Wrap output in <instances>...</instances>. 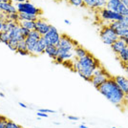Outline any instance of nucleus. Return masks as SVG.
<instances>
[{"label":"nucleus","mask_w":128,"mask_h":128,"mask_svg":"<svg viewBox=\"0 0 128 128\" xmlns=\"http://www.w3.org/2000/svg\"><path fill=\"white\" fill-rule=\"evenodd\" d=\"M98 66H100L98 60L89 53L81 58H75L74 61V69L76 70V72L84 80L90 82L94 71Z\"/></svg>","instance_id":"obj_1"},{"label":"nucleus","mask_w":128,"mask_h":128,"mask_svg":"<svg viewBox=\"0 0 128 128\" xmlns=\"http://www.w3.org/2000/svg\"><path fill=\"white\" fill-rule=\"evenodd\" d=\"M98 90L100 94L105 96L106 100H108L112 104L116 106H120L124 102L125 94L118 87L114 78H108L98 88Z\"/></svg>","instance_id":"obj_2"},{"label":"nucleus","mask_w":128,"mask_h":128,"mask_svg":"<svg viewBox=\"0 0 128 128\" xmlns=\"http://www.w3.org/2000/svg\"><path fill=\"white\" fill-rule=\"evenodd\" d=\"M9 36H10V39H9V42L7 44V46L11 49L12 51L16 52L18 43L20 41L25 40V38L22 36V34H20V25H19V23L9 32Z\"/></svg>","instance_id":"obj_3"},{"label":"nucleus","mask_w":128,"mask_h":128,"mask_svg":"<svg viewBox=\"0 0 128 128\" xmlns=\"http://www.w3.org/2000/svg\"><path fill=\"white\" fill-rule=\"evenodd\" d=\"M100 36L102 42L105 45H109V46H111L113 43L118 39V36L116 34V32L108 25L102 27V29L100 32Z\"/></svg>","instance_id":"obj_4"},{"label":"nucleus","mask_w":128,"mask_h":128,"mask_svg":"<svg viewBox=\"0 0 128 128\" xmlns=\"http://www.w3.org/2000/svg\"><path fill=\"white\" fill-rule=\"evenodd\" d=\"M105 8L122 16H128V8L122 2V0H107Z\"/></svg>","instance_id":"obj_5"},{"label":"nucleus","mask_w":128,"mask_h":128,"mask_svg":"<svg viewBox=\"0 0 128 128\" xmlns=\"http://www.w3.org/2000/svg\"><path fill=\"white\" fill-rule=\"evenodd\" d=\"M16 7L18 12H25V14H34V16H40L42 14L41 10L36 8L30 1L22 2V3H16Z\"/></svg>","instance_id":"obj_6"},{"label":"nucleus","mask_w":128,"mask_h":128,"mask_svg":"<svg viewBox=\"0 0 128 128\" xmlns=\"http://www.w3.org/2000/svg\"><path fill=\"white\" fill-rule=\"evenodd\" d=\"M98 14L100 16V18H102L103 20L108 21V23L113 21H122L123 19V16H120V14L115 12L111 11L107 8H102L100 9L98 11Z\"/></svg>","instance_id":"obj_7"},{"label":"nucleus","mask_w":128,"mask_h":128,"mask_svg":"<svg viewBox=\"0 0 128 128\" xmlns=\"http://www.w3.org/2000/svg\"><path fill=\"white\" fill-rule=\"evenodd\" d=\"M41 38V34L38 32H36V30H32L30 32L29 36L25 38V43L27 45V50L30 54V56H32V52H34V46L36 45L38 41L39 40V38Z\"/></svg>","instance_id":"obj_8"},{"label":"nucleus","mask_w":128,"mask_h":128,"mask_svg":"<svg viewBox=\"0 0 128 128\" xmlns=\"http://www.w3.org/2000/svg\"><path fill=\"white\" fill-rule=\"evenodd\" d=\"M43 38H45L47 44H51V45H58V43L59 42V39H60V34L58 32V31L56 30V28L54 26L51 25V28L48 31V32L43 36Z\"/></svg>","instance_id":"obj_9"},{"label":"nucleus","mask_w":128,"mask_h":128,"mask_svg":"<svg viewBox=\"0 0 128 128\" xmlns=\"http://www.w3.org/2000/svg\"><path fill=\"white\" fill-rule=\"evenodd\" d=\"M51 28V25L49 24L48 22L46 21L45 19L42 18H38V20L36 21V26H34V30L38 32L41 36H45L48 31Z\"/></svg>","instance_id":"obj_10"},{"label":"nucleus","mask_w":128,"mask_h":128,"mask_svg":"<svg viewBox=\"0 0 128 128\" xmlns=\"http://www.w3.org/2000/svg\"><path fill=\"white\" fill-rule=\"evenodd\" d=\"M78 45V44L71 38H69L68 36L62 34V36H60V39H59V42L58 43L56 47L58 48H66V47H74L75 48Z\"/></svg>","instance_id":"obj_11"},{"label":"nucleus","mask_w":128,"mask_h":128,"mask_svg":"<svg viewBox=\"0 0 128 128\" xmlns=\"http://www.w3.org/2000/svg\"><path fill=\"white\" fill-rule=\"evenodd\" d=\"M111 76L110 75L105 72V73H103V74H100V75H96V76H92V78H91V83L93 84V85L96 87V89L100 87V86L102 85L103 82H105L108 78H110Z\"/></svg>","instance_id":"obj_12"},{"label":"nucleus","mask_w":128,"mask_h":128,"mask_svg":"<svg viewBox=\"0 0 128 128\" xmlns=\"http://www.w3.org/2000/svg\"><path fill=\"white\" fill-rule=\"evenodd\" d=\"M107 0H83L85 7L90 9H102L105 8Z\"/></svg>","instance_id":"obj_13"},{"label":"nucleus","mask_w":128,"mask_h":128,"mask_svg":"<svg viewBox=\"0 0 128 128\" xmlns=\"http://www.w3.org/2000/svg\"><path fill=\"white\" fill-rule=\"evenodd\" d=\"M118 87L122 89L125 95H128V78L124 76H116L114 78Z\"/></svg>","instance_id":"obj_14"},{"label":"nucleus","mask_w":128,"mask_h":128,"mask_svg":"<svg viewBox=\"0 0 128 128\" xmlns=\"http://www.w3.org/2000/svg\"><path fill=\"white\" fill-rule=\"evenodd\" d=\"M48 44L46 42L45 38H43V36H41V38H39V40L38 41L36 45L34 46V52H32V56H39L45 52V48Z\"/></svg>","instance_id":"obj_15"},{"label":"nucleus","mask_w":128,"mask_h":128,"mask_svg":"<svg viewBox=\"0 0 128 128\" xmlns=\"http://www.w3.org/2000/svg\"><path fill=\"white\" fill-rule=\"evenodd\" d=\"M0 12H4L6 14H14V12H18L16 10V5H14L12 2H1L0 3Z\"/></svg>","instance_id":"obj_16"},{"label":"nucleus","mask_w":128,"mask_h":128,"mask_svg":"<svg viewBox=\"0 0 128 128\" xmlns=\"http://www.w3.org/2000/svg\"><path fill=\"white\" fill-rule=\"evenodd\" d=\"M126 46H127V44L124 42L122 39L118 38L117 41H115V42L113 43L110 47H111L113 52L116 54H118L120 53V52H122V51L123 49L125 48Z\"/></svg>","instance_id":"obj_17"},{"label":"nucleus","mask_w":128,"mask_h":128,"mask_svg":"<svg viewBox=\"0 0 128 128\" xmlns=\"http://www.w3.org/2000/svg\"><path fill=\"white\" fill-rule=\"evenodd\" d=\"M44 53L46 54L47 56H49L52 59H56L58 56V49L56 45H51L49 44L46 46L45 48V52Z\"/></svg>","instance_id":"obj_18"},{"label":"nucleus","mask_w":128,"mask_h":128,"mask_svg":"<svg viewBox=\"0 0 128 128\" xmlns=\"http://www.w3.org/2000/svg\"><path fill=\"white\" fill-rule=\"evenodd\" d=\"M17 24H18V23L14 22V21H11V20L7 19V20H5V21L3 22V25H2V32H9L12 29H14V28Z\"/></svg>","instance_id":"obj_19"},{"label":"nucleus","mask_w":128,"mask_h":128,"mask_svg":"<svg viewBox=\"0 0 128 128\" xmlns=\"http://www.w3.org/2000/svg\"><path fill=\"white\" fill-rule=\"evenodd\" d=\"M19 14V21H23V20H27V21H36L38 19V16H34V14H25V12H18Z\"/></svg>","instance_id":"obj_20"},{"label":"nucleus","mask_w":128,"mask_h":128,"mask_svg":"<svg viewBox=\"0 0 128 128\" xmlns=\"http://www.w3.org/2000/svg\"><path fill=\"white\" fill-rule=\"evenodd\" d=\"M74 54H75V58H81L85 56L86 54H88V52H87L83 47L78 45V46H76L75 49H74Z\"/></svg>","instance_id":"obj_21"},{"label":"nucleus","mask_w":128,"mask_h":128,"mask_svg":"<svg viewBox=\"0 0 128 128\" xmlns=\"http://www.w3.org/2000/svg\"><path fill=\"white\" fill-rule=\"evenodd\" d=\"M118 58L122 64L128 62V46H126L120 54H118Z\"/></svg>","instance_id":"obj_22"},{"label":"nucleus","mask_w":128,"mask_h":128,"mask_svg":"<svg viewBox=\"0 0 128 128\" xmlns=\"http://www.w3.org/2000/svg\"><path fill=\"white\" fill-rule=\"evenodd\" d=\"M19 25L21 27H24L30 31L34 30V26H36V22L34 21H27V20H23V21H19Z\"/></svg>","instance_id":"obj_23"},{"label":"nucleus","mask_w":128,"mask_h":128,"mask_svg":"<svg viewBox=\"0 0 128 128\" xmlns=\"http://www.w3.org/2000/svg\"><path fill=\"white\" fill-rule=\"evenodd\" d=\"M9 39H10L9 32H0V42L4 43V44L7 45L8 42H9Z\"/></svg>","instance_id":"obj_24"},{"label":"nucleus","mask_w":128,"mask_h":128,"mask_svg":"<svg viewBox=\"0 0 128 128\" xmlns=\"http://www.w3.org/2000/svg\"><path fill=\"white\" fill-rule=\"evenodd\" d=\"M7 19L18 23V22H19V14H18V12H14V14H7Z\"/></svg>","instance_id":"obj_25"},{"label":"nucleus","mask_w":128,"mask_h":128,"mask_svg":"<svg viewBox=\"0 0 128 128\" xmlns=\"http://www.w3.org/2000/svg\"><path fill=\"white\" fill-rule=\"evenodd\" d=\"M68 3H70L72 6H75V7H83L84 3H83V0H66Z\"/></svg>","instance_id":"obj_26"},{"label":"nucleus","mask_w":128,"mask_h":128,"mask_svg":"<svg viewBox=\"0 0 128 128\" xmlns=\"http://www.w3.org/2000/svg\"><path fill=\"white\" fill-rule=\"evenodd\" d=\"M6 128H23V127L20 126V125H18V124H16V122H14L8 120V122H6Z\"/></svg>","instance_id":"obj_27"},{"label":"nucleus","mask_w":128,"mask_h":128,"mask_svg":"<svg viewBox=\"0 0 128 128\" xmlns=\"http://www.w3.org/2000/svg\"><path fill=\"white\" fill-rule=\"evenodd\" d=\"M18 50H20V51H28V50H27V45H26V43H25V40H24V41H20V42L18 43V45H17V50H16V51H18Z\"/></svg>","instance_id":"obj_28"},{"label":"nucleus","mask_w":128,"mask_h":128,"mask_svg":"<svg viewBox=\"0 0 128 128\" xmlns=\"http://www.w3.org/2000/svg\"><path fill=\"white\" fill-rule=\"evenodd\" d=\"M30 30H28L26 28H24V27H21L20 26V34H22V36H24V38H26L28 36H29V34H30Z\"/></svg>","instance_id":"obj_29"},{"label":"nucleus","mask_w":128,"mask_h":128,"mask_svg":"<svg viewBox=\"0 0 128 128\" xmlns=\"http://www.w3.org/2000/svg\"><path fill=\"white\" fill-rule=\"evenodd\" d=\"M38 112L46 113V114H48V113H51V114H54V113H56V111H54V110H49V109H38Z\"/></svg>","instance_id":"obj_30"},{"label":"nucleus","mask_w":128,"mask_h":128,"mask_svg":"<svg viewBox=\"0 0 128 128\" xmlns=\"http://www.w3.org/2000/svg\"><path fill=\"white\" fill-rule=\"evenodd\" d=\"M120 22L122 23L123 26L128 28V16H123V19Z\"/></svg>","instance_id":"obj_31"},{"label":"nucleus","mask_w":128,"mask_h":128,"mask_svg":"<svg viewBox=\"0 0 128 128\" xmlns=\"http://www.w3.org/2000/svg\"><path fill=\"white\" fill-rule=\"evenodd\" d=\"M16 53L21 54V56H30L28 51H20V50H18V51H16Z\"/></svg>","instance_id":"obj_32"},{"label":"nucleus","mask_w":128,"mask_h":128,"mask_svg":"<svg viewBox=\"0 0 128 128\" xmlns=\"http://www.w3.org/2000/svg\"><path fill=\"white\" fill-rule=\"evenodd\" d=\"M68 120H75V122H76V120H80V118H78V117H75V116H68Z\"/></svg>","instance_id":"obj_33"},{"label":"nucleus","mask_w":128,"mask_h":128,"mask_svg":"<svg viewBox=\"0 0 128 128\" xmlns=\"http://www.w3.org/2000/svg\"><path fill=\"white\" fill-rule=\"evenodd\" d=\"M38 117H40V118H47V117H48V115H47L46 113L38 112Z\"/></svg>","instance_id":"obj_34"},{"label":"nucleus","mask_w":128,"mask_h":128,"mask_svg":"<svg viewBox=\"0 0 128 128\" xmlns=\"http://www.w3.org/2000/svg\"><path fill=\"white\" fill-rule=\"evenodd\" d=\"M29 0H12V2H14V3H22V2H27Z\"/></svg>","instance_id":"obj_35"},{"label":"nucleus","mask_w":128,"mask_h":128,"mask_svg":"<svg viewBox=\"0 0 128 128\" xmlns=\"http://www.w3.org/2000/svg\"><path fill=\"white\" fill-rule=\"evenodd\" d=\"M122 2L128 8V0H122Z\"/></svg>","instance_id":"obj_36"},{"label":"nucleus","mask_w":128,"mask_h":128,"mask_svg":"<svg viewBox=\"0 0 128 128\" xmlns=\"http://www.w3.org/2000/svg\"><path fill=\"white\" fill-rule=\"evenodd\" d=\"M19 105H20L21 107H23V108H27L26 104H24V103H22V102H19Z\"/></svg>","instance_id":"obj_37"},{"label":"nucleus","mask_w":128,"mask_h":128,"mask_svg":"<svg viewBox=\"0 0 128 128\" xmlns=\"http://www.w3.org/2000/svg\"><path fill=\"white\" fill-rule=\"evenodd\" d=\"M2 25H3V21L0 20V32H2Z\"/></svg>","instance_id":"obj_38"},{"label":"nucleus","mask_w":128,"mask_h":128,"mask_svg":"<svg viewBox=\"0 0 128 128\" xmlns=\"http://www.w3.org/2000/svg\"><path fill=\"white\" fill-rule=\"evenodd\" d=\"M78 127L80 128H88V126H86V125H84V124H81V125H80Z\"/></svg>","instance_id":"obj_39"},{"label":"nucleus","mask_w":128,"mask_h":128,"mask_svg":"<svg viewBox=\"0 0 128 128\" xmlns=\"http://www.w3.org/2000/svg\"><path fill=\"white\" fill-rule=\"evenodd\" d=\"M123 65H124V68H125V69H128V62H126V63H124Z\"/></svg>","instance_id":"obj_40"},{"label":"nucleus","mask_w":128,"mask_h":128,"mask_svg":"<svg viewBox=\"0 0 128 128\" xmlns=\"http://www.w3.org/2000/svg\"><path fill=\"white\" fill-rule=\"evenodd\" d=\"M2 2H5V3H8V2H12V0H1Z\"/></svg>","instance_id":"obj_41"},{"label":"nucleus","mask_w":128,"mask_h":128,"mask_svg":"<svg viewBox=\"0 0 128 128\" xmlns=\"http://www.w3.org/2000/svg\"><path fill=\"white\" fill-rule=\"evenodd\" d=\"M64 22H65L66 24H68V25H69V24H71V23H70L69 20H67V19H65V20H64Z\"/></svg>","instance_id":"obj_42"},{"label":"nucleus","mask_w":128,"mask_h":128,"mask_svg":"<svg viewBox=\"0 0 128 128\" xmlns=\"http://www.w3.org/2000/svg\"><path fill=\"white\" fill-rule=\"evenodd\" d=\"M0 96H1V98H4V96H5V95H4L3 93H0Z\"/></svg>","instance_id":"obj_43"},{"label":"nucleus","mask_w":128,"mask_h":128,"mask_svg":"<svg viewBox=\"0 0 128 128\" xmlns=\"http://www.w3.org/2000/svg\"><path fill=\"white\" fill-rule=\"evenodd\" d=\"M54 124H56V125H59V124H60V122H54Z\"/></svg>","instance_id":"obj_44"},{"label":"nucleus","mask_w":128,"mask_h":128,"mask_svg":"<svg viewBox=\"0 0 128 128\" xmlns=\"http://www.w3.org/2000/svg\"><path fill=\"white\" fill-rule=\"evenodd\" d=\"M1 2H2V1H1V0H0V3H1Z\"/></svg>","instance_id":"obj_45"},{"label":"nucleus","mask_w":128,"mask_h":128,"mask_svg":"<svg viewBox=\"0 0 128 128\" xmlns=\"http://www.w3.org/2000/svg\"><path fill=\"white\" fill-rule=\"evenodd\" d=\"M112 128H116V127H112Z\"/></svg>","instance_id":"obj_46"},{"label":"nucleus","mask_w":128,"mask_h":128,"mask_svg":"<svg viewBox=\"0 0 128 128\" xmlns=\"http://www.w3.org/2000/svg\"><path fill=\"white\" fill-rule=\"evenodd\" d=\"M0 14H1V12H0Z\"/></svg>","instance_id":"obj_47"},{"label":"nucleus","mask_w":128,"mask_h":128,"mask_svg":"<svg viewBox=\"0 0 128 128\" xmlns=\"http://www.w3.org/2000/svg\"><path fill=\"white\" fill-rule=\"evenodd\" d=\"M127 46H128V45H127Z\"/></svg>","instance_id":"obj_48"}]
</instances>
